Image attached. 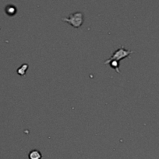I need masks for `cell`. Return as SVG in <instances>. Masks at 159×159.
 <instances>
[{"label":"cell","mask_w":159,"mask_h":159,"mask_svg":"<svg viewBox=\"0 0 159 159\" xmlns=\"http://www.w3.org/2000/svg\"><path fill=\"white\" fill-rule=\"evenodd\" d=\"M28 158H29V159H41L42 155L38 150L34 149V150L30 152L29 155H28Z\"/></svg>","instance_id":"277c9868"},{"label":"cell","mask_w":159,"mask_h":159,"mask_svg":"<svg viewBox=\"0 0 159 159\" xmlns=\"http://www.w3.org/2000/svg\"><path fill=\"white\" fill-rule=\"evenodd\" d=\"M27 68H28L27 64H23V65H22L17 70V71L20 75H24L25 73H26V71L27 70Z\"/></svg>","instance_id":"8992f818"},{"label":"cell","mask_w":159,"mask_h":159,"mask_svg":"<svg viewBox=\"0 0 159 159\" xmlns=\"http://www.w3.org/2000/svg\"><path fill=\"white\" fill-rule=\"evenodd\" d=\"M61 20L69 23L73 27L78 28L84 23V13L82 12H75L70 14L68 16L62 17Z\"/></svg>","instance_id":"6da1fadb"},{"label":"cell","mask_w":159,"mask_h":159,"mask_svg":"<svg viewBox=\"0 0 159 159\" xmlns=\"http://www.w3.org/2000/svg\"><path fill=\"white\" fill-rule=\"evenodd\" d=\"M104 64L107 65V64H109L111 66V68H113L114 70L117 71L118 73H120V70H119V62L115 60H112V61H104Z\"/></svg>","instance_id":"3957f363"},{"label":"cell","mask_w":159,"mask_h":159,"mask_svg":"<svg viewBox=\"0 0 159 159\" xmlns=\"http://www.w3.org/2000/svg\"><path fill=\"white\" fill-rule=\"evenodd\" d=\"M6 12L8 15L13 16L17 12V8L13 5H8L6 7Z\"/></svg>","instance_id":"5b68a950"},{"label":"cell","mask_w":159,"mask_h":159,"mask_svg":"<svg viewBox=\"0 0 159 159\" xmlns=\"http://www.w3.org/2000/svg\"><path fill=\"white\" fill-rule=\"evenodd\" d=\"M134 53V51H130V50H127L124 48L123 46H121L115 51V52L112 54V55L107 59L106 61H112L115 60L117 61H119L121 59L126 58V57H129L131 54Z\"/></svg>","instance_id":"7a4b0ae2"}]
</instances>
